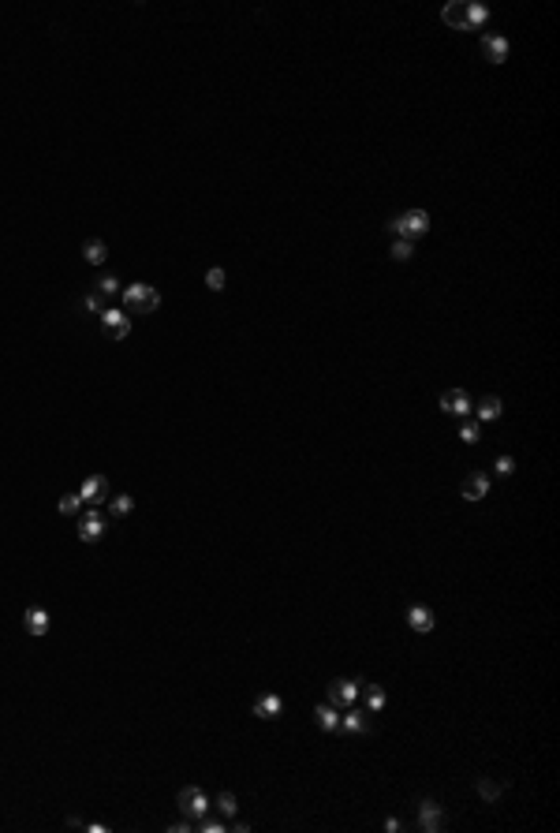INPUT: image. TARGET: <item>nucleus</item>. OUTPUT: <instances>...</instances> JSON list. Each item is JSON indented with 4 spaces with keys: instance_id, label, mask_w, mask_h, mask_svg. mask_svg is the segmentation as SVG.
Here are the masks:
<instances>
[{
    "instance_id": "f257e3e1",
    "label": "nucleus",
    "mask_w": 560,
    "mask_h": 833,
    "mask_svg": "<svg viewBox=\"0 0 560 833\" xmlns=\"http://www.w3.org/2000/svg\"><path fill=\"white\" fill-rule=\"evenodd\" d=\"M120 303H124L127 314H154L161 307V292L154 284H127Z\"/></svg>"
},
{
    "instance_id": "f03ea898",
    "label": "nucleus",
    "mask_w": 560,
    "mask_h": 833,
    "mask_svg": "<svg viewBox=\"0 0 560 833\" xmlns=\"http://www.w3.org/2000/svg\"><path fill=\"white\" fill-rule=\"evenodd\" d=\"M388 228L396 232V240H411V243H419L422 236L430 232V214H426V209H407V214H400Z\"/></svg>"
},
{
    "instance_id": "7ed1b4c3",
    "label": "nucleus",
    "mask_w": 560,
    "mask_h": 833,
    "mask_svg": "<svg viewBox=\"0 0 560 833\" xmlns=\"http://www.w3.org/2000/svg\"><path fill=\"white\" fill-rule=\"evenodd\" d=\"M101 329H105L108 340H127V333H131V314L120 310V307H105L101 310Z\"/></svg>"
},
{
    "instance_id": "20e7f679",
    "label": "nucleus",
    "mask_w": 560,
    "mask_h": 833,
    "mask_svg": "<svg viewBox=\"0 0 560 833\" xmlns=\"http://www.w3.org/2000/svg\"><path fill=\"white\" fill-rule=\"evenodd\" d=\"M176 803H180V814H187V819H194L198 822L202 814H209V800H206V792L202 788H180V796H176Z\"/></svg>"
},
{
    "instance_id": "39448f33",
    "label": "nucleus",
    "mask_w": 560,
    "mask_h": 833,
    "mask_svg": "<svg viewBox=\"0 0 560 833\" xmlns=\"http://www.w3.org/2000/svg\"><path fill=\"white\" fill-rule=\"evenodd\" d=\"M441 411L456 415V419H474V404H471V396H467V389H448V393H441Z\"/></svg>"
},
{
    "instance_id": "423d86ee",
    "label": "nucleus",
    "mask_w": 560,
    "mask_h": 833,
    "mask_svg": "<svg viewBox=\"0 0 560 833\" xmlns=\"http://www.w3.org/2000/svg\"><path fill=\"white\" fill-rule=\"evenodd\" d=\"M79 497H82V505H101V501H108V479L105 475H90V479H82V486H79Z\"/></svg>"
},
{
    "instance_id": "0eeeda50",
    "label": "nucleus",
    "mask_w": 560,
    "mask_h": 833,
    "mask_svg": "<svg viewBox=\"0 0 560 833\" xmlns=\"http://www.w3.org/2000/svg\"><path fill=\"white\" fill-rule=\"evenodd\" d=\"M329 703L333 707H355L359 703V680H333L329 684Z\"/></svg>"
},
{
    "instance_id": "6e6552de",
    "label": "nucleus",
    "mask_w": 560,
    "mask_h": 833,
    "mask_svg": "<svg viewBox=\"0 0 560 833\" xmlns=\"http://www.w3.org/2000/svg\"><path fill=\"white\" fill-rule=\"evenodd\" d=\"M79 538L82 542H101L105 538V516H101L97 508H90V512L79 516Z\"/></svg>"
},
{
    "instance_id": "1a4fd4ad",
    "label": "nucleus",
    "mask_w": 560,
    "mask_h": 833,
    "mask_svg": "<svg viewBox=\"0 0 560 833\" xmlns=\"http://www.w3.org/2000/svg\"><path fill=\"white\" fill-rule=\"evenodd\" d=\"M280 710H284V699L273 695V692H266V695H258V699H254V718H261V721L280 718Z\"/></svg>"
},
{
    "instance_id": "9d476101",
    "label": "nucleus",
    "mask_w": 560,
    "mask_h": 833,
    "mask_svg": "<svg viewBox=\"0 0 560 833\" xmlns=\"http://www.w3.org/2000/svg\"><path fill=\"white\" fill-rule=\"evenodd\" d=\"M23 624H27V632L34 635V639H41V635H45L49 628H53V620H49V613H45L41 606H30L27 613H23Z\"/></svg>"
},
{
    "instance_id": "9b49d317",
    "label": "nucleus",
    "mask_w": 560,
    "mask_h": 833,
    "mask_svg": "<svg viewBox=\"0 0 560 833\" xmlns=\"http://www.w3.org/2000/svg\"><path fill=\"white\" fill-rule=\"evenodd\" d=\"M419 830L422 833H437L441 830V803L437 800H422L419 803Z\"/></svg>"
},
{
    "instance_id": "f8f14e48",
    "label": "nucleus",
    "mask_w": 560,
    "mask_h": 833,
    "mask_svg": "<svg viewBox=\"0 0 560 833\" xmlns=\"http://www.w3.org/2000/svg\"><path fill=\"white\" fill-rule=\"evenodd\" d=\"M407 624H411L419 635H430L437 628V620H434V613H430L426 606H411V609H407Z\"/></svg>"
},
{
    "instance_id": "ddd939ff",
    "label": "nucleus",
    "mask_w": 560,
    "mask_h": 833,
    "mask_svg": "<svg viewBox=\"0 0 560 833\" xmlns=\"http://www.w3.org/2000/svg\"><path fill=\"white\" fill-rule=\"evenodd\" d=\"M489 494V475H482V471H471L463 479V497L467 501H482Z\"/></svg>"
},
{
    "instance_id": "4468645a",
    "label": "nucleus",
    "mask_w": 560,
    "mask_h": 833,
    "mask_svg": "<svg viewBox=\"0 0 560 833\" xmlns=\"http://www.w3.org/2000/svg\"><path fill=\"white\" fill-rule=\"evenodd\" d=\"M482 53H486L489 64H504L508 60V38H500V34H489L486 41H482Z\"/></svg>"
},
{
    "instance_id": "2eb2a0df",
    "label": "nucleus",
    "mask_w": 560,
    "mask_h": 833,
    "mask_svg": "<svg viewBox=\"0 0 560 833\" xmlns=\"http://www.w3.org/2000/svg\"><path fill=\"white\" fill-rule=\"evenodd\" d=\"M441 19H445L452 30H463L467 34V4H445V8H441Z\"/></svg>"
},
{
    "instance_id": "dca6fc26",
    "label": "nucleus",
    "mask_w": 560,
    "mask_h": 833,
    "mask_svg": "<svg viewBox=\"0 0 560 833\" xmlns=\"http://www.w3.org/2000/svg\"><path fill=\"white\" fill-rule=\"evenodd\" d=\"M500 411H504L500 396H482V400H478V422H497Z\"/></svg>"
},
{
    "instance_id": "f3484780",
    "label": "nucleus",
    "mask_w": 560,
    "mask_h": 833,
    "mask_svg": "<svg viewBox=\"0 0 560 833\" xmlns=\"http://www.w3.org/2000/svg\"><path fill=\"white\" fill-rule=\"evenodd\" d=\"M314 718H318V729H325V733H333V729H340V714L333 710V703H321L318 710H314Z\"/></svg>"
},
{
    "instance_id": "a211bd4d",
    "label": "nucleus",
    "mask_w": 560,
    "mask_h": 833,
    "mask_svg": "<svg viewBox=\"0 0 560 833\" xmlns=\"http://www.w3.org/2000/svg\"><path fill=\"white\" fill-rule=\"evenodd\" d=\"M82 258L90 262V266H105V258H108V247L101 240H86L82 243Z\"/></svg>"
},
{
    "instance_id": "6ab92c4d",
    "label": "nucleus",
    "mask_w": 560,
    "mask_h": 833,
    "mask_svg": "<svg viewBox=\"0 0 560 833\" xmlns=\"http://www.w3.org/2000/svg\"><path fill=\"white\" fill-rule=\"evenodd\" d=\"M340 729H344V733H366V718H362L359 710L347 707V714L340 718Z\"/></svg>"
},
{
    "instance_id": "aec40b11",
    "label": "nucleus",
    "mask_w": 560,
    "mask_h": 833,
    "mask_svg": "<svg viewBox=\"0 0 560 833\" xmlns=\"http://www.w3.org/2000/svg\"><path fill=\"white\" fill-rule=\"evenodd\" d=\"M460 441H463V445H478V441H482V422L478 419H463Z\"/></svg>"
},
{
    "instance_id": "412c9836",
    "label": "nucleus",
    "mask_w": 560,
    "mask_h": 833,
    "mask_svg": "<svg viewBox=\"0 0 560 833\" xmlns=\"http://www.w3.org/2000/svg\"><path fill=\"white\" fill-rule=\"evenodd\" d=\"M486 19H489V8L486 4H467V30H478Z\"/></svg>"
},
{
    "instance_id": "4be33fe9",
    "label": "nucleus",
    "mask_w": 560,
    "mask_h": 833,
    "mask_svg": "<svg viewBox=\"0 0 560 833\" xmlns=\"http://www.w3.org/2000/svg\"><path fill=\"white\" fill-rule=\"evenodd\" d=\"M108 508H113V516H131L135 512V497L131 494H116V497H108Z\"/></svg>"
},
{
    "instance_id": "5701e85b",
    "label": "nucleus",
    "mask_w": 560,
    "mask_h": 833,
    "mask_svg": "<svg viewBox=\"0 0 560 833\" xmlns=\"http://www.w3.org/2000/svg\"><path fill=\"white\" fill-rule=\"evenodd\" d=\"M474 788H478V796H482L486 803H493L497 796H500V785H493L489 777H478V781H474Z\"/></svg>"
},
{
    "instance_id": "b1692460",
    "label": "nucleus",
    "mask_w": 560,
    "mask_h": 833,
    "mask_svg": "<svg viewBox=\"0 0 560 833\" xmlns=\"http://www.w3.org/2000/svg\"><path fill=\"white\" fill-rule=\"evenodd\" d=\"M366 707H370L373 714L385 710V687H381V684H370V687H366Z\"/></svg>"
},
{
    "instance_id": "393cba45",
    "label": "nucleus",
    "mask_w": 560,
    "mask_h": 833,
    "mask_svg": "<svg viewBox=\"0 0 560 833\" xmlns=\"http://www.w3.org/2000/svg\"><path fill=\"white\" fill-rule=\"evenodd\" d=\"M56 508H60V516H75L82 508V497L79 494H64L60 501H56Z\"/></svg>"
},
{
    "instance_id": "a878e982",
    "label": "nucleus",
    "mask_w": 560,
    "mask_h": 833,
    "mask_svg": "<svg viewBox=\"0 0 560 833\" xmlns=\"http://www.w3.org/2000/svg\"><path fill=\"white\" fill-rule=\"evenodd\" d=\"M217 811L224 814V819H235V811H240L235 796H232V792H220V796H217Z\"/></svg>"
},
{
    "instance_id": "bb28decb",
    "label": "nucleus",
    "mask_w": 560,
    "mask_h": 833,
    "mask_svg": "<svg viewBox=\"0 0 560 833\" xmlns=\"http://www.w3.org/2000/svg\"><path fill=\"white\" fill-rule=\"evenodd\" d=\"M206 288H209V292H220V288H224V269H220V266L206 269Z\"/></svg>"
},
{
    "instance_id": "cd10ccee",
    "label": "nucleus",
    "mask_w": 560,
    "mask_h": 833,
    "mask_svg": "<svg viewBox=\"0 0 560 833\" xmlns=\"http://www.w3.org/2000/svg\"><path fill=\"white\" fill-rule=\"evenodd\" d=\"M97 292L101 295H120V280H116L113 273H105V277L97 280Z\"/></svg>"
},
{
    "instance_id": "c85d7f7f",
    "label": "nucleus",
    "mask_w": 560,
    "mask_h": 833,
    "mask_svg": "<svg viewBox=\"0 0 560 833\" xmlns=\"http://www.w3.org/2000/svg\"><path fill=\"white\" fill-rule=\"evenodd\" d=\"M411 251H415V243H411V240H396V243H393V258H396V262H407V258H411Z\"/></svg>"
},
{
    "instance_id": "c756f323",
    "label": "nucleus",
    "mask_w": 560,
    "mask_h": 833,
    "mask_svg": "<svg viewBox=\"0 0 560 833\" xmlns=\"http://www.w3.org/2000/svg\"><path fill=\"white\" fill-rule=\"evenodd\" d=\"M198 830H202V833H224L228 826H224V822H217V819H209V814H202V819H198Z\"/></svg>"
},
{
    "instance_id": "7c9ffc66",
    "label": "nucleus",
    "mask_w": 560,
    "mask_h": 833,
    "mask_svg": "<svg viewBox=\"0 0 560 833\" xmlns=\"http://www.w3.org/2000/svg\"><path fill=\"white\" fill-rule=\"evenodd\" d=\"M512 471H515V460H512V456H497V475H504V479H508Z\"/></svg>"
},
{
    "instance_id": "2f4dec72",
    "label": "nucleus",
    "mask_w": 560,
    "mask_h": 833,
    "mask_svg": "<svg viewBox=\"0 0 560 833\" xmlns=\"http://www.w3.org/2000/svg\"><path fill=\"white\" fill-rule=\"evenodd\" d=\"M82 310H90V314H101V310H105V307H101V295H86V299H82Z\"/></svg>"
},
{
    "instance_id": "473e14b6",
    "label": "nucleus",
    "mask_w": 560,
    "mask_h": 833,
    "mask_svg": "<svg viewBox=\"0 0 560 833\" xmlns=\"http://www.w3.org/2000/svg\"><path fill=\"white\" fill-rule=\"evenodd\" d=\"M168 830H172V833H187V830H191V822H172Z\"/></svg>"
}]
</instances>
